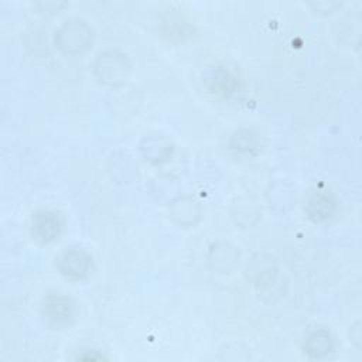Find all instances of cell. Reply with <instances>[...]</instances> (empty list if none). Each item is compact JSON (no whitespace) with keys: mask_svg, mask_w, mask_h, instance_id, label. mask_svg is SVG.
I'll return each instance as SVG.
<instances>
[{"mask_svg":"<svg viewBox=\"0 0 362 362\" xmlns=\"http://www.w3.org/2000/svg\"><path fill=\"white\" fill-rule=\"evenodd\" d=\"M92 40V31L81 20L65 21L55 31V42L66 54H78L88 48Z\"/></svg>","mask_w":362,"mask_h":362,"instance_id":"obj_1","label":"cell"},{"mask_svg":"<svg viewBox=\"0 0 362 362\" xmlns=\"http://www.w3.org/2000/svg\"><path fill=\"white\" fill-rule=\"evenodd\" d=\"M129 64L124 55L116 51H106L98 55L95 62V74L100 82L117 85L127 76Z\"/></svg>","mask_w":362,"mask_h":362,"instance_id":"obj_2","label":"cell"},{"mask_svg":"<svg viewBox=\"0 0 362 362\" xmlns=\"http://www.w3.org/2000/svg\"><path fill=\"white\" fill-rule=\"evenodd\" d=\"M58 216L47 209L37 211L31 219V232L35 240L41 243H48L58 236L59 232Z\"/></svg>","mask_w":362,"mask_h":362,"instance_id":"obj_3","label":"cell"},{"mask_svg":"<svg viewBox=\"0 0 362 362\" xmlns=\"http://www.w3.org/2000/svg\"><path fill=\"white\" fill-rule=\"evenodd\" d=\"M89 260L90 259L85 252L69 250L61 256V259L58 262V267H59L61 273L65 274L66 277L81 279L89 270V263H90Z\"/></svg>","mask_w":362,"mask_h":362,"instance_id":"obj_4","label":"cell"},{"mask_svg":"<svg viewBox=\"0 0 362 362\" xmlns=\"http://www.w3.org/2000/svg\"><path fill=\"white\" fill-rule=\"evenodd\" d=\"M209 264L221 273H228L236 263L238 252L228 243H216L209 252Z\"/></svg>","mask_w":362,"mask_h":362,"instance_id":"obj_5","label":"cell"},{"mask_svg":"<svg viewBox=\"0 0 362 362\" xmlns=\"http://www.w3.org/2000/svg\"><path fill=\"white\" fill-rule=\"evenodd\" d=\"M47 318L59 325V324H66L68 320L72 317V305L69 304V300L66 297H51L45 305H44Z\"/></svg>","mask_w":362,"mask_h":362,"instance_id":"obj_6","label":"cell"},{"mask_svg":"<svg viewBox=\"0 0 362 362\" xmlns=\"http://www.w3.org/2000/svg\"><path fill=\"white\" fill-rule=\"evenodd\" d=\"M331 349V338L325 331H317L308 338V352H313L315 356L320 352H327Z\"/></svg>","mask_w":362,"mask_h":362,"instance_id":"obj_7","label":"cell"}]
</instances>
